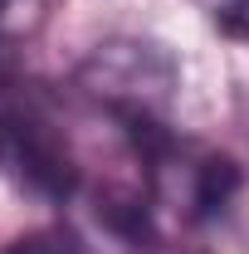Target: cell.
Wrapping results in <instances>:
<instances>
[{
    "mask_svg": "<svg viewBox=\"0 0 249 254\" xmlns=\"http://www.w3.org/2000/svg\"><path fill=\"white\" fill-rule=\"evenodd\" d=\"M0 171L49 200H73L83 190V161L59 103L10 64V44H0Z\"/></svg>",
    "mask_w": 249,
    "mask_h": 254,
    "instance_id": "3957f363",
    "label": "cell"
},
{
    "mask_svg": "<svg viewBox=\"0 0 249 254\" xmlns=\"http://www.w3.org/2000/svg\"><path fill=\"white\" fill-rule=\"evenodd\" d=\"M78 93L132 147L152 132H171V113L181 103V64L156 39L118 34L93 44V54L78 64Z\"/></svg>",
    "mask_w": 249,
    "mask_h": 254,
    "instance_id": "6da1fadb",
    "label": "cell"
},
{
    "mask_svg": "<svg viewBox=\"0 0 249 254\" xmlns=\"http://www.w3.org/2000/svg\"><path fill=\"white\" fill-rule=\"evenodd\" d=\"M132 157H137V190H142V210L152 230L156 225H171V230L215 225L240 195V166L215 147L181 137L176 127L132 142Z\"/></svg>",
    "mask_w": 249,
    "mask_h": 254,
    "instance_id": "7a4b0ae2",
    "label": "cell"
},
{
    "mask_svg": "<svg viewBox=\"0 0 249 254\" xmlns=\"http://www.w3.org/2000/svg\"><path fill=\"white\" fill-rule=\"evenodd\" d=\"M0 254H83L73 240H63V235H30V240H15V245H5Z\"/></svg>",
    "mask_w": 249,
    "mask_h": 254,
    "instance_id": "5b68a950",
    "label": "cell"
},
{
    "mask_svg": "<svg viewBox=\"0 0 249 254\" xmlns=\"http://www.w3.org/2000/svg\"><path fill=\"white\" fill-rule=\"evenodd\" d=\"M49 0H0V44H20L44 25Z\"/></svg>",
    "mask_w": 249,
    "mask_h": 254,
    "instance_id": "277c9868",
    "label": "cell"
}]
</instances>
